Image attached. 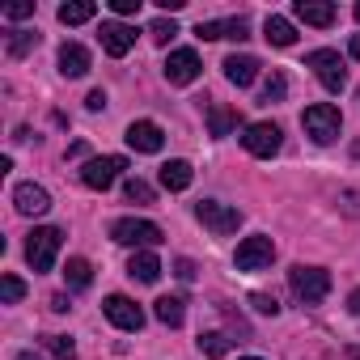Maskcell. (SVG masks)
I'll list each match as a JSON object with an SVG mask.
<instances>
[{
  "label": "cell",
  "instance_id": "6da1fadb",
  "mask_svg": "<svg viewBox=\"0 0 360 360\" xmlns=\"http://www.w3.org/2000/svg\"><path fill=\"white\" fill-rule=\"evenodd\" d=\"M301 127H305V136H309L314 144H330V140H339L343 119H339V110H335L330 102H314V106H305Z\"/></svg>",
  "mask_w": 360,
  "mask_h": 360
},
{
  "label": "cell",
  "instance_id": "7a4b0ae2",
  "mask_svg": "<svg viewBox=\"0 0 360 360\" xmlns=\"http://www.w3.org/2000/svg\"><path fill=\"white\" fill-rule=\"evenodd\" d=\"M288 284H292V292H297L301 305H318V301H326V292H330V271L297 263V267L288 271Z\"/></svg>",
  "mask_w": 360,
  "mask_h": 360
},
{
  "label": "cell",
  "instance_id": "3957f363",
  "mask_svg": "<svg viewBox=\"0 0 360 360\" xmlns=\"http://www.w3.org/2000/svg\"><path fill=\"white\" fill-rule=\"evenodd\" d=\"M60 246H64V233L60 229H34L30 233V242H26V263L34 267V271H51L56 267V259H60Z\"/></svg>",
  "mask_w": 360,
  "mask_h": 360
},
{
  "label": "cell",
  "instance_id": "277c9868",
  "mask_svg": "<svg viewBox=\"0 0 360 360\" xmlns=\"http://www.w3.org/2000/svg\"><path fill=\"white\" fill-rule=\"evenodd\" d=\"M305 64L314 68V77L322 81V89L339 94V89L347 85V68H343L339 51H330V47H318V51H309V56H305Z\"/></svg>",
  "mask_w": 360,
  "mask_h": 360
},
{
  "label": "cell",
  "instance_id": "5b68a950",
  "mask_svg": "<svg viewBox=\"0 0 360 360\" xmlns=\"http://www.w3.org/2000/svg\"><path fill=\"white\" fill-rule=\"evenodd\" d=\"M110 238H115L119 246L148 250V246H157V242H161V225H153V221H136V217H123V221H115V225H110Z\"/></svg>",
  "mask_w": 360,
  "mask_h": 360
},
{
  "label": "cell",
  "instance_id": "8992f818",
  "mask_svg": "<svg viewBox=\"0 0 360 360\" xmlns=\"http://www.w3.org/2000/svg\"><path fill=\"white\" fill-rule=\"evenodd\" d=\"M119 169H127V157H89L81 165V183L89 191H106V187H115Z\"/></svg>",
  "mask_w": 360,
  "mask_h": 360
},
{
  "label": "cell",
  "instance_id": "52a82bcc",
  "mask_svg": "<svg viewBox=\"0 0 360 360\" xmlns=\"http://www.w3.org/2000/svg\"><path fill=\"white\" fill-rule=\"evenodd\" d=\"M195 217H200L217 238H229V233L242 225V212L229 208V204H221V200H200V204H195Z\"/></svg>",
  "mask_w": 360,
  "mask_h": 360
},
{
  "label": "cell",
  "instance_id": "ba28073f",
  "mask_svg": "<svg viewBox=\"0 0 360 360\" xmlns=\"http://www.w3.org/2000/svg\"><path fill=\"white\" fill-rule=\"evenodd\" d=\"M271 259H276V242H271L267 233L246 238V242L238 246V255H233L238 271H263V267H271Z\"/></svg>",
  "mask_w": 360,
  "mask_h": 360
},
{
  "label": "cell",
  "instance_id": "9c48e42d",
  "mask_svg": "<svg viewBox=\"0 0 360 360\" xmlns=\"http://www.w3.org/2000/svg\"><path fill=\"white\" fill-rule=\"evenodd\" d=\"M200 56L191 51V47H178V51H169L165 56V64H161V72H165V81L169 85H191L195 77H200Z\"/></svg>",
  "mask_w": 360,
  "mask_h": 360
},
{
  "label": "cell",
  "instance_id": "30bf717a",
  "mask_svg": "<svg viewBox=\"0 0 360 360\" xmlns=\"http://www.w3.org/2000/svg\"><path fill=\"white\" fill-rule=\"evenodd\" d=\"M242 144H246V153L250 157H276L280 153V144H284V136H280V127L276 123H250L246 127V136H242Z\"/></svg>",
  "mask_w": 360,
  "mask_h": 360
},
{
  "label": "cell",
  "instance_id": "8fae6325",
  "mask_svg": "<svg viewBox=\"0 0 360 360\" xmlns=\"http://www.w3.org/2000/svg\"><path fill=\"white\" fill-rule=\"evenodd\" d=\"M102 314H106L119 330H140V326H144V309H140L131 297H123V292L106 297V301H102Z\"/></svg>",
  "mask_w": 360,
  "mask_h": 360
},
{
  "label": "cell",
  "instance_id": "7c38bea8",
  "mask_svg": "<svg viewBox=\"0 0 360 360\" xmlns=\"http://www.w3.org/2000/svg\"><path fill=\"white\" fill-rule=\"evenodd\" d=\"M98 43H102V51H106V56L123 60V56L136 47V26H127V22H102Z\"/></svg>",
  "mask_w": 360,
  "mask_h": 360
},
{
  "label": "cell",
  "instance_id": "4fadbf2b",
  "mask_svg": "<svg viewBox=\"0 0 360 360\" xmlns=\"http://www.w3.org/2000/svg\"><path fill=\"white\" fill-rule=\"evenodd\" d=\"M136 153H161V144H165V131L153 123V119H136L131 127H127V136H123Z\"/></svg>",
  "mask_w": 360,
  "mask_h": 360
},
{
  "label": "cell",
  "instance_id": "5bb4252c",
  "mask_svg": "<svg viewBox=\"0 0 360 360\" xmlns=\"http://www.w3.org/2000/svg\"><path fill=\"white\" fill-rule=\"evenodd\" d=\"M13 208H18L22 217H43V212L51 208V195H47V187H39V183H18Z\"/></svg>",
  "mask_w": 360,
  "mask_h": 360
},
{
  "label": "cell",
  "instance_id": "9a60e30c",
  "mask_svg": "<svg viewBox=\"0 0 360 360\" xmlns=\"http://www.w3.org/2000/svg\"><path fill=\"white\" fill-rule=\"evenodd\" d=\"M195 34H200L204 43H212V39H233V43H242V39H250V22H246V18H229V22H200V26H195Z\"/></svg>",
  "mask_w": 360,
  "mask_h": 360
},
{
  "label": "cell",
  "instance_id": "2e32d148",
  "mask_svg": "<svg viewBox=\"0 0 360 360\" xmlns=\"http://www.w3.org/2000/svg\"><path fill=\"white\" fill-rule=\"evenodd\" d=\"M292 18L305 22V26H335V5H326V0H297L292 5Z\"/></svg>",
  "mask_w": 360,
  "mask_h": 360
},
{
  "label": "cell",
  "instance_id": "e0dca14e",
  "mask_svg": "<svg viewBox=\"0 0 360 360\" xmlns=\"http://www.w3.org/2000/svg\"><path fill=\"white\" fill-rule=\"evenodd\" d=\"M89 64H94V60H89V51H85L81 43H64V47H60V72H64L68 81L85 77V72H89Z\"/></svg>",
  "mask_w": 360,
  "mask_h": 360
},
{
  "label": "cell",
  "instance_id": "ac0fdd59",
  "mask_svg": "<svg viewBox=\"0 0 360 360\" xmlns=\"http://www.w3.org/2000/svg\"><path fill=\"white\" fill-rule=\"evenodd\" d=\"M221 68H225L229 85H238V89L255 85V77H259V60H255V56H229V60H225Z\"/></svg>",
  "mask_w": 360,
  "mask_h": 360
},
{
  "label": "cell",
  "instance_id": "d6986e66",
  "mask_svg": "<svg viewBox=\"0 0 360 360\" xmlns=\"http://www.w3.org/2000/svg\"><path fill=\"white\" fill-rule=\"evenodd\" d=\"M127 276L140 280V284H157V280H161V259H157L153 250H136L131 263H127Z\"/></svg>",
  "mask_w": 360,
  "mask_h": 360
},
{
  "label": "cell",
  "instance_id": "ffe728a7",
  "mask_svg": "<svg viewBox=\"0 0 360 360\" xmlns=\"http://www.w3.org/2000/svg\"><path fill=\"white\" fill-rule=\"evenodd\" d=\"M263 39H267L271 47H292V43H297V30H292V22H288V18L271 13V18L263 22Z\"/></svg>",
  "mask_w": 360,
  "mask_h": 360
},
{
  "label": "cell",
  "instance_id": "44dd1931",
  "mask_svg": "<svg viewBox=\"0 0 360 360\" xmlns=\"http://www.w3.org/2000/svg\"><path fill=\"white\" fill-rule=\"evenodd\" d=\"M161 187L165 191H187L191 187V165L187 161H165L161 165Z\"/></svg>",
  "mask_w": 360,
  "mask_h": 360
},
{
  "label": "cell",
  "instance_id": "7402d4cb",
  "mask_svg": "<svg viewBox=\"0 0 360 360\" xmlns=\"http://www.w3.org/2000/svg\"><path fill=\"white\" fill-rule=\"evenodd\" d=\"M94 13H98L94 0H68V5H60V22H64V26H81V22H89Z\"/></svg>",
  "mask_w": 360,
  "mask_h": 360
},
{
  "label": "cell",
  "instance_id": "603a6c76",
  "mask_svg": "<svg viewBox=\"0 0 360 360\" xmlns=\"http://www.w3.org/2000/svg\"><path fill=\"white\" fill-rule=\"evenodd\" d=\"M153 314H157V322H165V326H183V318H187V309H183V301H178V297H161Z\"/></svg>",
  "mask_w": 360,
  "mask_h": 360
},
{
  "label": "cell",
  "instance_id": "cb8c5ba5",
  "mask_svg": "<svg viewBox=\"0 0 360 360\" xmlns=\"http://www.w3.org/2000/svg\"><path fill=\"white\" fill-rule=\"evenodd\" d=\"M208 127H212V136H229V131L238 127V110H229V106H208Z\"/></svg>",
  "mask_w": 360,
  "mask_h": 360
},
{
  "label": "cell",
  "instance_id": "d4e9b609",
  "mask_svg": "<svg viewBox=\"0 0 360 360\" xmlns=\"http://www.w3.org/2000/svg\"><path fill=\"white\" fill-rule=\"evenodd\" d=\"M5 43H9V56H13V60H22V56H30V51L39 47V34H34V30H9V39H5Z\"/></svg>",
  "mask_w": 360,
  "mask_h": 360
},
{
  "label": "cell",
  "instance_id": "484cf974",
  "mask_svg": "<svg viewBox=\"0 0 360 360\" xmlns=\"http://www.w3.org/2000/svg\"><path fill=\"white\" fill-rule=\"evenodd\" d=\"M64 280H68V288H89V280H94V267H89L85 259H68V267H64Z\"/></svg>",
  "mask_w": 360,
  "mask_h": 360
},
{
  "label": "cell",
  "instance_id": "4316f807",
  "mask_svg": "<svg viewBox=\"0 0 360 360\" xmlns=\"http://www.w3.org/2000/svg\"><path fill=\"white\" fill-rule=\"evenodd\" d=\"M200 352H204L208 360H221V356L229 352V335H221V330H204V335H200Z\"/></svg>",
  "mask_w": 360,
  "mask_h": 360
},
{
  "label": "cell",
  "instance_id": "83f0119b",
  "mask_svg": "<svg viewBox=\"0 0 360 360\" xmlns=\"http://www.w3.org/2000/svg\"><path fill=\"white\" fill-rule=\"evenodd\" d=\"M26 297V284L18 280V276H0V301H5V305H18Z\"/></svg>",
  "mask_w": 360,
  "mask_h": 360
},
{
  "label": "cell",
  "instance_id": "f1b7e54d",
  "mask_svg": "<svg viewBox=\"0 0 360 360\" xmlns=\"http://www.w3.org/2000/svg\"><path fill=\"white\" fill-rule=\"evenodd\" d=\"M284 94H288V77L284 72H271L263 81V102H284Z\"/></svg>",
  "mask_w": 360,
  "mask_h": 360
},
{
  "label": "cell",
  "instance_id": "f546056e",
  "mask_svg": "<svg viewBox=\"0 0 360 360\" xmlns=\"http://www.w3.org/2000/svg\"><path fill=\"white\" fill-rule=\"evenodd\" d=\"M123 195H127L131 204H153V187L144 183V178H127V183H123Z\"/></svg>",
  "mask_w": 360,
  "mask_h": 360
},
{
  "label": "cell",
  "instance_id": "4dcf8cb0",
  "mask_svg": "<svg viewBox=\"0 0 360 360\" xmlns=\"http://www.w3.org/2000/svg\"><path fill=\"white\" fill-rule=\"evenodd\" d=\"M47 347H51L56 360H77V343L68 335H47Z\"/></svg>",
  "mask_w": 360,
  "mask_h": 360
},
{
  "label": "cell",
  "instance_id": "1f68e13d",
  "mask_svg": "<svg viewBox=\"0 0 360 360\" xmlns=\"http://www.w3.org/2000/svg\"><path fill=\"white\" fill-rule=\"evenodd\" d=\"M148 34H153L157 43H169V39L178 34V26H174V18H157V22L148 26Z\"/></svg>",
  "mask_w": 360,
  "mask_h": 360
},
{
  "label": "cell",
  "instance_id": "d6a6232c",
  "mask_svg": "<svg viewBox=\"0 0 360 360\" xmlns=\"http://www.w3.org/2000/svg\"><path fill=\"white\" fill-rule=\"evenodd\" d=\"M250 305H255L259 314H267V318H276V314H280V301H276L271 292H250Z\"/></svg>",
  "mask_w": 360,
  "mask_h": 360
},
{
  "label": "cell",
  "instance_id": "836d02e7",
  "mask_svg": "<svg viewBox=\"0 0 360 360\" xmlns=\"http://www.w3.org/2000/svg\"><path fill=\"white\" fill-rule=\"evenodd\" d=\"M30 13H34L30 0H13V5L5 9V18H9V22H22V18H30Z\"/></svg>",
  "mask_w": 360,
  "mask_h": 360
},
{
  "label": "cell",
  "instance_id": "e575fe53",
  "mask_svg": "<svg viewBox=\"0 0 360 360\" xmlns=\"http://www.w3.org/2000/svg\"><path fill=\"white\" fill-rule=\"evenodd\" d=\"M339 208H343L347 217H360V191H343V195H339Z\"/></svg>",
  "mask_w": 360,
  "mask_h": 360
},
{
  "label": "cell",
  "instance_id": "d590c367",
  "mask_svg": "<svg viewBox=\"0 0 360 360\" xmlns=\"http://www.w3.org/2000/svg\"><path fill=\"white\" fill-rule=\"evenodd\" d=\"M140 5H144V0H110V9H115L119 18H131V13H140Z\"/></svg>",
  "mask_w": 360,
  "mask_h": 360
},
{
  "label": "cell",
  "instance_id": "8d00e7d4",
  "mask_svg": "<svg viewBox=\"0 0 360 360\" xmlns=\"http://www.w3.org/2000/svg\"><path fill=\"white\" fill-rule=\"evenodd\" d=\"M174 276H178V280H195V263H191V259H178V263H174Z\"/></svg>",
  "mask_w": 360,
  "mask_h": 360
},
{
  "label": "cell",
  "instance_id": "74e56055",
  "mask_svg": "<svg viewBox=\"0 0 360 360\" xmlns=\"http://www.w3.org/2000/svg\"><path fill=\"white\" fill-rule=\"evenodd\" d=\"M85 106H89V110H102V106H106V94H102V89H94V94L85 98Z\"/></svg>",
  "mask_w": 360,
  "mask_h": 360
},
{
  "label": "cell",
  "instance_id": "f35d334b",
  "mask_svg": "<svg viewBox=\"0 0 360 360\" xmlns=\"http://www.w3.org/2000/svg\"><path fill=\"white\" fill-rule=\"evenodd\" d=\"M157 5H161L165 13H178V9H183V5H187V0H157Z\"/></svg>",
  "mask_w": 360,
  "mask_h": 360
},
{
  "label": "cell",
  "instance_id": "ab89813d",
  "mask_svg": "<svg viewBox=\"0 0 360 360\" xmlns=\"http://www.w3.org/2000/svg\"><path fill=\"white\" fill-rule=\"evenodd\" d=\"M51 309H56V314H68V297H64V292H60V297H51Z\"/></svg>",
  "mask_w": 360,
  "mask_h": 360
},
{
  "label": "cell",
  "instance_id": "60d3db41",
  "mask_svg": "<svg viewBox=\"0 0 360 360\" xmlns=\"http://www.w3.org/2000/svg\"><path fill=\"white\" fill-rule=\"evenodd\" d=\"M347 305H352V314H360V288H356V292L347 297Z\"/></svg>",
  "mask_w": 360,
  "mask_h": 360
},
{
  "label": "cell",
  "instance_id": "b9f144b4",
  "mask_svg": "<svg viewBox=\"0 0 360 360\" xmlns=\"http://www.w3.org/2000/svg\"><path fill=\"white\" fill-rule=\"evenodd\" d=\"M13 360H43V356H34V352H18Z\"/></svg>",
  "mask_w": 360,
  "mask_h": 360
},
{
  "label": "cell",
  "instance_id": "7bdbcfd3",
  "mask_svg": "<svg viewBox=\"0 0 360 360\" xmlns=\"http://www.w3.org/2000/svg\"><path fill=\"white\" fill-rule=\"evenodd\" d=\"M352 56L360 60V34H352Z\"/></svg>",
  "mask_w": 360,
  "mask_h": 360
},
{
  "label": "cell",
  "instance_id": "ee69618b",
  "mask_svg": "<svg viewBox=\"0 0 360 360\" xmlns=\"http://www.w3.org/2000/svg\"><path fill=\"white\" fill-rule=\"evenodd\" d=\"M242 360H259V356H242Z\"/></svg>",
  "mask_w": 360,
  "mask_h": 360
},
{
  "label": "cell",
  "instance_id": "f6af8a7d",
  "mask_svg": "<svg viewBox=\"0 0 360 360\" xmlns=\"http://www.w3.org/2000/svg\"><path fill=\"white\" fill-rule=\"evenodd\" d=\"M356 22H360V5H356Z\"/></svg>",
  "mask_w": 360,
  "mask_h": 360
}]
</instances>
